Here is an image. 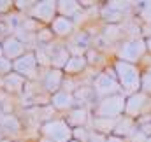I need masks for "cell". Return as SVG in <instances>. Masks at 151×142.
I'll use <instances>...</instances> for the list:
<instances>
[{
	"instance_id": "obj_1",
	"label": "cell",
	"mask_w": 151,
	"mask_h": 142,
	"mask_svg": "<svg viewBox=\"0 0 151 142\" xmlns=\"http://www.w3.org/2000/svg\"><path fill=\"white\" fill-rule=\"evenodd\" d=\"M113 69L116 72V77H118V82L121 86L123 91L127 93H137L141 91V79H142V74L139 70L137 65L134 63H127V62H121V60H116L113 63Z\"/></svg>"
},
{
	"instance_id": "obj_2",
	"label": "cell",
	"mask_w": 151,
	"mask_h": 142,
	"mask_svg": "<svg viewBox=\"0 0 151 142\" xmlns=\"http://www.w3.org/2000/svg\"><path fill=\"white\" fill-rule=\"evenodd\" d=\"M125 105H127V97H123L121 93L113 95V97H106L95 107V118L119 119L125 114Z\"/></svg>"
},
{
	"instance_id": "obj_3",
	"label": "cell",
	"mask_w": 151,
	"mask_h": 142,
	"mask_svg": "<svg viewBox=\"0 0 151 142\" xmlns=\"http://www.w3.org/2000/svg\"><path fill=\"white\" fill-rule=\"evenodd\" d=\"M42 137L51 142H70L74 139V128L69 126L65 119H49L40 126Z\"/></svg>"
},
{
	"instance_id": "obj_4",
	"label": "cell",
	"mask_w": 151,
	"mask_h": 142,
	"mask_svg": "<svg viewBox=\"0 0 151 142\" xmlns=\"http://www.w3.org/2000/svg\"><path fill=\"white\" fill-rule=\"evenodd\" d=\"M148 53V46H146V39L137 37V39H128L125 42H121L119 49H118V60L127 62V63H137L144 58V55Z\"/></svg>"
},
{
	"instance_id": "obj_5",
	"label": "cell",
	"mask_w": 151,
	"mask_h": 142,
	"mask_svg": "<svg viewBox=\"0 0 151 142\" xmlns=\"http://www.w3.org/2000/svg\"><path fill=\"white\" fill-rule=\"evenodd\" d=\"M121 91V86L118 82V77H116V72L114 69L111 72H100L95 79H93V93L97 97L106 98V97H113V95H118Z\"/></svg>"
},
{
	"instance_id": "obj_6",
	"label": "cell",
	"mask_w": 151,
	"mask_h": 142,
	"mask_svg": "<svg viewBox=\"0 0 151 142\" xmlns=\"http://www.w3.org/2000/svg\"><path fill=\"white\" fill-rule=\"evenodd\" d=\"M58 12V2L56 0H40L30 7L32 19L40 23H53Z\"/></svg>"
},
{
	"instance_id": "obj_7",
	"label": "cell",
	"mask_w": 151,
	"mask_h": 142,
	"mask_svg": "<svg viewBox=\"0 0 151 142\" xmlns=\"http://www.w3.org/2000/svg\"><path fill=\"white\" fill-rule=\"evenodd\" d=\"M14 65V72L23 75L25 79H34L37 75V69H39V63H37V56L34 51L30 53H25L21 58H18L16 62H12Z\"/></svg>"
},
{
	"instance_id": "obj_8",
	"label": "cell",
	"mask_w": 151,
	"mask_h": 142,
	"mask_svg": "<svg viewBox=\"0 0 151 142\" xmlns=\"http://www.w3.org/2000/svg\"><path fill=\"white\" fill-rule=\"evenodd\" d=\"M150 104V97L142 91H137V93H132L127 97V105H125V116L128 118H139Z\"/></svg>"
},
{
	"instance_id": "obj_9",
	"label": "cell",
	"mask_w": 151,
	"mask_h": 142,
	"mask_svg": "<svg viewBox=\"0 0 151 142\" xmlns=\"http://www.w3.org/2000/svg\"><path fill=\"white\" fill-rule=\"evenodd\" d=\"M25 42H21L16 35H7L2 40V51H4V56L11 62H16L18 58H21L27 51H25Z\"/></svg>"
},
{
	"instance_id": "obj_10",
	"label": "cell",
	"mask_w": 151,
	"mask_h": 142,
	"mask_svg": "<svg viewBox=\"0 0 151 142\" xmlns=\"http://www.w3.org/2000/svg\"><path fill=\"white\" fill-rule=\"evenodd\" d=\"M63 81H65V74L63 70H58V69H49L46 70L44 77H42V86L47 93L55 95L60 91V88L63 86Z\"/></svg>"
},
{
	"instance_id": "obj_11",
	"label": "cell",
	"mask_w": 151,
	"mask_h": 142,
	"mask_svg": "<svg viewBox=\"0 0 151 142\" xmlns=\"http://www.w3.org/2000/svg\"><path fill=\"white\" fill-rule=\"evenodd\" d=\"M76 105V97L74 93H69V91H63L60 90L58 93H55L51 97V107L56 109V110H62V112H70Z\"/></svg>"
},
{
	"instance_id": "obj_12",
	"label": "cell",
	"mask_w": 151,
	"mask_h": 142,
	"mask_svg": "<svg viewBox=\"0 0 151 142\" xmlns=\"http://www.w3.org/2000/svg\"><path fill=\"white\" fill-rule=\"evenodd\" d=\"M137 130H139V126L135 125V119H134V118L121 116V118L118 119V125H116V128H114L113 135L119 137V139H130Z\"/></svg>"
},
{
	"instance_id": "obj_13",
	"label": "cell",
	"mask_w": 151,
	"mask_h": 142,
	"mask_svg": "<svg viewBox=\"0 0 151 142\" xmlns=\"http://www.w3.org/2000/svg\"><path fill=\"white\" fill-rule=\"evenodd\" d=\"M25 82H27V79L23 75H19L16 72H11L9 75L2 77V90L5 93H19V91H23Z\"/></svg>"
},
{
	"instance_id": "obj_14",
	"label": "cell",
	"mask_w": 151,
	"mask_h": 142,
	"mask_svg": "<svg viewBox=\"0 0 151 142\" xmlns=\"http://www.w3.org/2000/svg\"><path fill=\"white\" fill-rule=\"evenodd\" d=\"M76 28V23L69 18H63V16H56L55 21L51 23V32L56 37H69L72 35Z\"/></svg>"
},
{
	"instance_id": "obj_15",
	"label": "cell",
	"mask_w": 151,
	"mask_h": 142,
	"mask_svg": "<svg viewBox=\"0 0 151 142\" xmlns=\"http://www.w3.org/2000/svg\"><path fill=\"white\" fill-rule=\"evenodd\" d=\"M70 51H69V47H63V46H58L53 53H51V65H53V69H58V70H63L65 69V65H67V62L70 60Z\"/></svg>"
},
{
	"instance_id": "obj_16",
	"label": "cell",
	"mask_w": 151,
	"mask_h": 142,
	"mask_svg": "<svg viewBox=\"0 0 151 142\" xmlns=\"http://www.w3.org/2000/svg\"><path fill=\"white\" fill-rule=\"evenodd\" d=\"M67 123H69V126L72 128H83L86 123H88V110L84 109V107H74L70 112H69V116H67V119H65Z\"/></svg>"
},
{
	"instance_id": "obj_17",
	"label": "cell",
	"mask_w": 151,
	"mask_h": 142,
	"mask_svg": "<svg viewBox=\"0 0 151 142\" xmlns=\"http://www.w3.org/2000/svg\"><path fill=\"white\" fill-rule=\"evenodd\" d=\"M118 125V119H104V118H93V130L100 135H113L114 128Z\"/></svg>"
},
{
	"instance_id": "obj_18",
	"label": "cell",
	"mask_w": 151,
	"mask_h": 142,
	"mask_svg": "<svg viewBox=\"0 0 151 142\" xmlns=\"http://www.w3.org/2000/svg\"><path fill=\"white\" fill-rule=\"evenodd\" d=\"M88 60H86V55H83V56H70V60L67 62V65H65V69H63V74H69V75H72V74H81V72H84V69L88 67Z\"/></svg>"
},
{
	"instance_id": "obj_19",
	"label": "cell",
	"mask_w": 151,
	"mask_h": 142,
	"mask_svg": "<svg viewBox=\"0 0 151 142\" xmlns=\"http://www.w3.org/2000/svg\"><path fill=\"white\" fill-rule=\"evenodd\" d=\"M81 9V4L76 0H60L58 2V16L72 19L77 16V11Z\"/></svg>"
},
{
	"instance_id": "obj_20",
	"label": "cell",
	"mask_w": 151,
	"mask_h": 142,
	"mask_svg": "<svg viewBox=\"0 0 151 142\" xmlns=\"http://www.w3.org/2000/svg\"><path fill=\"white\" fill-rule=\"evenodd\" d=\"M0 126L4 130H9L11 133H18L21 130V123H19V119L14 114H5L2 118V121H0Z\"/></svg>"
},
{
	"instance_id": "obj_21",
	"label": "cell",
	"mask_w": 151,
	"mask_h": 142,
	"mask_svg": "<svg viewBox=\"0 0 151 142\" xmlns=\"http://www.w3.org/2000/svg\"><path fill=\"white\" fill-rule=\"evenodd\" d=\"M100 14H102V18L109 23V25H118L119 21H121V18H123V14L121 12H118V11H114L111 9L107 4L102 7V11H100Z\"/></svg>"
},
{
	"instance_id": "obj_22",
	"label": "cell",
	"mask_w": 151,
	"mask_h": 142,
	"mask_svg": "<svg viewBox=\"0 0 151 142\" xmlns=\"http://www.w3.org/2000/svg\"><path fill=\"white\" fill-rule=\"evenodd\" d=\"M95 93H93V88H77L74 93L76 97V104L79 102V104H83L84 100H88L90 97H93Z\"/></svg>"
},
{
	"instance_id": "obj_23",
	"label": "cell",
	"mask_w": 151,
	"mask_h": 142,
	"mask_svg": "<svg viewBox=\"0 0 151 142\" xmlns=\"http://www.w3.org/2000/svg\"><path fill=\"white\" fill-rule=\"evenodd\" d=\"M107 5L111 9H114V11L121 12V14H125V12H128L132 9V2H118V0H113V2H107Z\"/></svg>"
},
{
	"instance_id": "obj_24",
	"label": "cell",
	"mask_w": 151,
	"mask_h": 142,
	"mask_svg": "<svg viewBox=\"0 0 151 142\" xmlns=\"http://www.w3.org/2000/svg\"><path fill=\"white\" fill-rule=\"evenodd\" d=\"M11 72H14V65L11 60H7L5 56H0V77L9 75Z\"/></svg>"
},
{
	"instance_id": "obj_25",
	"label": "cell",
	"mask_w": 151,
	"mask_h": 142,
	"mask_svg": "<svg viewBox=\"0 0 151 142\" xmlns=\"http://www.w3.org/2000/svg\"><path fill=\"white\" fill-rule=\"evenodd\" d=\"M141 91L146 93L148 97H151V70L142 74V79H141Z\"/></svg>"
},
{
	"instance_id": "obj_26",
	"label": "cell",
	"mask_w": 151,
	"mask_h": 142,
	"mask_svg": "<svg viewBox=\"0 0 151 142\" xmlns=\"http://www.w3.org/2000/svg\"><path fill=\"white\" fill-rule=\"evenodd\" d=\"M35 56H37V63L39 65H42V67L51 65V53H46V51L39 49V51H35Z\"/></svg>"
},
{
	"instance_id": "obj_27",
	"label": "cell",
	"mask_w": 151,
	"mask_h": 142,
	"mask_svg": "<svg viewBox=\"0 0 151 142\" xmlns=\"http://www.w3.org/2000/svg\"><path fill=\"white\" fill-rule=\"evenodd\" d=\"M53 32H51V28H42V30H39L35 37H37V42H51V39H53Z\"/></svg>"
},
{
	"instance_id": "obj_28",
	"label": "cell",
	"mask_w": 151,
	"mask_h": 142,
	"mask_svg": "<svg viewBox=\"0 0 151 142\" xmlns=\"http://www.w3.org/2000/svg\"><path fill=\"white\" fill-rule=\"evenodd\" d=\"M74 141L79 142H88L90 141V132H86V128H74Z\"/></svg>"
},
{
	"instance_id": "obj_29",
	"label": "cell",
	"mask_w": 151,
	"mask_h": 142,
	"mask_svg": "<svg viewBox=\"0 0 151 142\" xmlns=\"http://www.w3.org/2000/svg\"><path fill=\"white\" fill-rule=\"evenodd\" d=\"M148 141V135L144 133V132H141V130H137L130 139H128V142H146Z\"/></svg>"
},
{
	"instance_id": "obj_30",
	"label": "cell",
	"mask_w": 151,
	"mask_h": 142,
	"mask_svg": "<svg viewBox=\"0 0 151 142\" xmlns=\"http://www.w3.org/2000/svg\"><path fill=\"white\" fill-rule=\"evenodd\" d=\"M106 141H107L106 135H100L97 132H90V141L88 142H106Z\"/></svg>"
},
{
	"instance_id": "obj_31",
	"label": "cell",
	"mask_w": 151,
	"mask_h": 142,
	"mask_svg": "<svg viewBox=\"0 0 151 142\" xmlns=\"http://www.w3.org/2000/svg\"><path fill=\"white\" fill-rule=\"evenodd\" d=\"M12 5H14V2H9V0H0V14L9 12Z\"/></svg>"
},
{
	"instance_id": "obj_32",
	"label": "cell",
	"mask_w": 151,
	"mask_h": 142,
	"mask_svg": "<svg viewBox=\"0 0 151 142\" xmlns=\"http://www.w3.org/2000/svg\"><path fill=\"white\" fill-rule=\"evenodd\" d=\"M139 130L144 132L148 137H151V123H141V125H139Z\"/></svg>"
},
{
	"instance_id": "obj_33",
	"label": "cell",
	"mask_w": 151,
	"mask_h": 142,
	"mask_svg": "<svg viewBox=\"0 0 151 142\" xmlns=\"http://www.w3.org/2000/svg\"><path fill=\"white\" fill-rule=\"evenodd\" d=\"M34 4H35V2H19V0H18V2H14V5H16V7H18V9H19V11H21V9H27V7H28V5H30V7H32V5H34Z\"/></svg>"
},
{
	"instance_id": "obj_34",
	"label": "cell",
	"mask_w": 151,
	"mask_h": 142,
	"mask_svg": "<svg viewBox=\"0 0 151 142\" xmlns=\"http://www.w3.org/2000/svg\"><path fill=\"white\" fill-rule=\"evenodd\" d=\"M7 32H9V27H7L4 21H0V37H4V39H5V37H7V35H5Z\"/></svg>"
},
{
	"instance_id": "obj_35",
	"label": "cell",
	"mask_w": 151,
	"mask_h": 142,
	"mask_svg": "<svg viewBox=\"0 0 151 142\" xmlns=\"http://www.w3.org/2000/svg\"><path fill=\"white\" fill-rule=\"evenodd\" d=\"M106 142H123V139H119V137H116V135H109Z\"/></svg>"
},
{
	"instance_id": "obj_36",
	"label": "cell",
	"mask_w": 151,
	"mask_h": 142,
	"mask_svg": "<svg viewBox=\"0 0 151 142\" xmlns=\"http://www.w3.org/2000/svg\"><path fill=\"white\" fill-rule=\"evenodd\" d=\"M146 46H148V51L151 53V37L150 39H146Z\"/></svg>"
},
{
	"instance_id": "obj_37",
	"label": "cell",
	"mask_w": 151,
	"mask_h": 142,
	"mask_svg": "<svg viewBox=\"0 0 151 142\" xmlns=\"http://www.w3.org/2000/svg\"><path fill=\"white\" fill-rule=\"evenodd\" d=\"M40 142H51V141H49V139H46V137H42V139H40Z\"/></svg>"
},
{
	"instance_id": "obj_38",
	"label": "cell",
	"mask_w": 151,
	"mask_h": 142,
	"mask_svg": "<svg viewBox=\"0 0 151 142\" xmlns=\"http://www.w3.org/2000/svg\"><path fill=\"white\" fill-rule=\"evenodd\" d=\"M0 56H4V51H2V42H0Z\"/></svg>"
},
{
	"instance_id": "obj_39",
	"label": "cell",
	"mask_w": 151,
	"mask_h": 142,
	"mask_svg": "<svg viewBox=\"0 0 151 142\" xmlns=\"http://www.w3.org/2000/svg\"><path fill=\"white\" fill-rule=\"evenodd\" d=\"M0 142H11V141H9V139H2Z\"/></svg>"
},
{
	"instance_id": "obj_40",
	"label": "cell",
	"mask_w": 151,
	"mask_h": 142,
	"mask_svg": "<svg viewBox=\"0 0 151 142\" xmlns=\"http://www.w3.org/2000/svg\"><path fill=\"white\" fill-rule=\"evenodd\" d=\"M146 142H151V137H148V141H146Z\"/></svg>"
},
{
	"instance_id": "obj_41",
	"label": "cell",
	"mask_w": 151,
	"mask_h": 142,
	"mask_svg": "<svg viewBox=\"0 0 151 142\" xmlns=\"http://www.w3.org/2000/svg\"><path fill=\"white\" fill-rule=\"evenodd\" d=\"M70 142H79V141H74V139H72V141H70Z\"/></svg>"
}]
</instances>
